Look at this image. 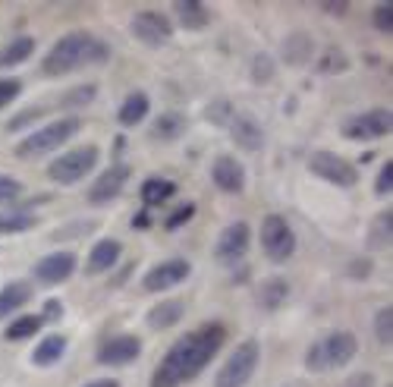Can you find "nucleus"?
Returning <instances> with one entry per match:
<instances>
[{"mask_svg": "<svg viewBox=\"0 0 393 387\" xmlns=\"http://www.w3.org/2000/svg\"><path fill=\"white\" fill-rule=\"evenodd\" d=\"M258 242H261V252L268 262L274 264H287L289 258L296 255V230L293 223L287 221L283 214H268L261 221V230H258Z\"/></svg>", "mask_w": 393, "mask_h": 387, "instance_id": "7", "label": "nucleus"}, {"mask_svg": "<svg viewBox=\"0 0 393 387\" xmlns=\"http://www.w3.org/2000/svg\"><path fill=\"white\" fill-rule=\"evenodd\" d=\"M375 337H378V343H384V346H390V340H393V309L390 305H384V309L375 312Z\"/></svg>", "mask_w": 393, "mask_h": 387, "instance_id": "37", "label": "nucleus"}, {"mask_svg": "<svg viewBox=\"0 0 393 387\" xmlns=\"http://www.w3.org/2000/svg\"><path fill=\"white\" fill-rule=\"evenodd\" d=\"M318 70L321 73H347L349 70V57L340 47H328V51L318 57Z\"/></svg>", "mask_w": 393, "mask_h": 387, "instance_id": "35", "label": "nucleus"}, {"mask_svg": "<svg viewBox=\"0 0 393 387\" xmlns=\"http://www.w3.org/2000/svg\"><path fill=\"white\" fill-rule=\"evenodd\" d=\"M223 346H227V324L201 321L199 328L186 331L167 346V352L151 371V387H182L195 381Z\"/></svg>", "mask_w": 393, "mask_h": 387, "instance_id": "1", "label": "nucleus"}, {"mask_svg": "<svg viewBox=\"0 0 393 387\" xmlns=\"http://www.w3.org/2000/svg\"><path fill=\"white\" fill-rule=\"evenodd\" d=\"M82 129V120L79 117H60V120H51L44 126H35L29 135L16 142L13 154L19 161H32V158H42V154H51V152H60L73 135Z\"/></svg>", "mask_w": 393, "mask_h": 387, "instance_id": "3", "label": "nucleus"}, {"mask_svg": "<svg viewBox=\"0 0 393 387\" xmlns=\"http://www.w3.org/2000/svg\"><path fill=\"white\" fill-rule=\"evenodd\" d=\"M375 384H378V378L371 375V371H356V375H349L340 387H375Z\"/></svg>", "mask_w": 393, "mask_h": 387, "instance_id": "45", "label": "nucleus"}, {"mask_svg": "<svg viewBox=\"0 0 393 387\" xmlns=\"http://www.w3.org/2000/svg\"><path fill=\"white\" fill-rule=\"evenodd\" d=\"M23 183L16 180V176L10 173H0V202H10V205H16V199L23 195Z\"/></svg>", "mask_w": 393, "mask_h": 387, "instance_id": "41", "label": "nucleus"}, {"mask_svg": "<svg viewBox=\"0 0 393 387\" xmlns=\"http://www.w3.org/2000/svg\"><path fill=\"white\" fill-rule=\"evenodd\" d=\"M139 356H142V340L135 334L104 337L98 346V352H94L98 365H104V369H126V365H132Z\"/></svg>", "mask_w": 393, "mask_h": 387, "instance_id": "13", "label": "nucleus"}, {"mask_svg": "<svg viewBox=\"0 0 393 387\" xmlns=\"http://www.w3.org/2000/svg\"><path fill=\"white\" fill-rule=\"evenodd\" d=\"M390 129H393L390 107H368V111H358L343 120L340 135L349 142H375V139L390 135Z\"/></svg>", "mask_w": 393, "mask_h": 387, "instance_id": "8", "label": "nucleus"}, {"mask_svg": "<svg viewBox=\"0 0 393 387\" xmlns=\"http://www.w3.org/2000/svg\"><path fill=\"white\" fill-rule=\"evenodd\" d=\"M258 362H261V343L249 337L223 359V365L214 375V387H249V381L258 371Z\"/></svg>", "mask_w": 393, "mask_h": 387, "instance_id": "5", "label": "nucleus"}, {"mask_svg": "<svg viewBox=\"0 0 393 387\" xmlns=\"http://www.w3.org/2000/svg\"><path fill=\"white\" fill-rule=\"evenodd\" d=\"M249 246H252V227H249L246 221L227 223V227L220 230L218 242H214V262L236 268V264L249 255Z\"/></svg>", "mask_w": 393, "mask_h": 387, "instance_id": "11", "label": "nucleus"}, {"mask_svg": "<svg viewBox=\"0 0 393 387\" xmlns=\"http://www.w3.org/2000/svg\"><path fill=\"white\" fill-rule=\"evenodd\" d=\"M130 223H132V230H148L151 227V211H148V208H139Z\"/></svg>", "mask_w": 393, "mask_h": 387, "instance_id": "46", "label": "nucleus"}, {"mask_svg": "<svg viewBox=\"0 0 393 387\" xmlns=\"http://www.w3.org/2000/svg\"><path fill=\"white\" fill-rule=\"evenodd\" d=\"M120 255H123V242L113 240V236H104V240H98L92 249H88L85 255V274H104V271H111L113 264L120 262Z\"/></svg>", "mask_w": 393, "mask_h": 387, "instance_id": "18", "label": "nucleus"}, {"mask_svg": "<svg viewBox=\"0 0 393 387\" xmlns=\"http://www.w3.org/2000/svg\"><path fill=\"white\" fill-rule=\"evenodd\" d=\"M35 223H38L35 211H19V208H6V211H0V236L29 233V230H35Z\"/></svg>", "mask_w": 393, "mask_h": 387, "instance_id": "30", "label": "nucleus"}, {"mask_svg": "<svg viewBox=\"0 0 393 387\" xmlns=\"http://www.w3.org/2000/svg\"><path fill=\"white\" fill-rule=\"evenodd\" d=\"M98 161H101L98 145L70 148V152L57 154V158L47 164V180H54L57 186H76V183H82L85 176L98 167Z\"/></svg>", "mask_w": 393, "mask_h": 387, "instance_id": "6", "label": "nucleus"}, {"mask_svg": "<svg viewBox=\"0 0 393 387\" xmlns=\"http://www.w3.org/2000/svg\"><path fill=\"white\" fill-rule=\"evenodd\" d=\"M371 271H375V264H371V258L368 255H356L349 262V268H347V274L352 277V281H365V277H371Z\"/></svg>", "mask_w": 393, "mask_h": 387, "instance_id": "42", "label": "nucleus"}, {"mask_svg": "<svg viewBox=\"0 0 393 387\" xmlns=\"http://www.w3.org/2000/svg\"><path fill=\"white\" fill-rule=\"evenodd\" d=\"M82 387H120L117 378H92V381H85Z\"/></svg>", "mask_w": 393, "mask_h": 387, "instance_id": "48", "label": "nucleus"}, {"mask_svg": "<svg viewBox=\"0 0 393 387\" xmlns=\"http://www.w3.org/2000/svg\"><path fill=\"white\" fill-rule=\"evenodd\" d=\"M287 300H289V281L280 274L264 277L258 283V290H255V302H258V309H264V312H277Z\"/></svg>", "mask_w": 393, "mask_h": 387, "instance_id": "24", "label": "nucleus"}, {"mask_svg": "<svg viewBox=\"0 0 393 387\" xmlns=\"http://www.w3.org/2000/svg\"><path fill=\"white\" fill-rule=\"evenodd\" d=\"M44 328L42 315H16L4 331V340L6 343H23V340H32L38 331Z\"/></svg>", "mask_w": 393, "mask_h": 387, "instance_id": "29", "label": "nucleus"}, {"mask_svg": "<svg viewBox=\"0 0 393 387\" xmlns=\"http://www.w3.org/2000/svg\"><path fill=\"white\" fill-rule=\"evenodd\" d=\"M280 51H283V60H287L289 66H306V63H311V57H315V38H311L306 29H293L283 38Z\"/></svg>", "mask_w": 393, "mask_h": 387, "instance_id": "21", "label": "nucleus"}, {"mask_svg": "<svg viewBox=\"0 0 393 387\" xmlns=\"http://www.w3.org/2000/svg\"><path fill=\"white\" fill-rule=\"evenodd\" d=\"M42 117H44V107H25V111H19L16 117H10L6 129H10V133H19V129H35V123Z\"/></svg>", "mask_w": 393, "mask_h": 387, "instance_id": "38", "label": "nucleus"}, {"mask_svg": "<svg viewBox=\"0 0 393 387\" xmlns=\"http://www.w3.org/2000/svg\"><path fill=\"white\" fill-rule=\"evenodd\" d=\"M170 19H173V25H180L186 32H201L211 25V10L201 0H176Z\"/></svg>", "mask_w": 393, "mask_h": 387, "instance_id": "19", "label": "nucleus"}, {"mask_svg": "<svg viewBox=\"0 0 393 387\" xmlns=\"http://www.w3.org/2000/svg\"><path fill=\"white\" fill-rule=\"evenodd\" d=\"M107 60H111V47L101 42L98 35H92V32L76 29V32L60 35L51 44V51L42 57V73L51 79H63L70 73H79L94 63H107Z\"/></svg>", "mask_w": 393, "mask_h": 387, "instance_id": "2", "label": "nucleus"}, {"mask_svg": "<svg viewBox=\"0 0 393 387\" xmlns=\"http://www.w3.org/2000/svg\"><path fill=\"white\" fill-rule=\"evenodd\" d=\"M19 94H23V79H16V76L0 79V111H4V107H10Z\"/></svg>", "mask_w": 393, "mask_h": 387, "instance_id": "40", "label": "nucleus"}, {"mask_svg": "<svg viewBox=\"0 0 393 387\" xmlns=\"http://www.w3.org/2000/svg\"><path fill=\"white\" fill-rule=\"evenodd\" d=\"M79 262L73 252H47L42 255L35 264H32V277H35L38 283H44V287H57V283H66L73 274H76Z\"/></svg>", "mask_w": 393, "mask_h": 387, "instance_id": "15", "label": "nucleus"}, {"mask_svg": "<svg viewBox=\"0 0 393 387\" xmlns=\"http://www.w3.org/2000/svg\"><path fill=\"white\" fill-rule=\"evenodd\" d=\"M94 94H98V85H94V82L76 85V88H70V92H63L57 98V111H79V107L92 104Z\"/></svg>", "mask_w": 393, "mask_h": 387, "instance_id": "32", "label": "nucleus"}, {"mask_svg": "<svg viewBox=\"0 0 393 387\" xmlns=\"http://www.w3.org/2000/svg\"><path fill=\"white\" fill-rule=\"evenodd\" d=\"M38 315H42L44 324L60 321V318H63V302H60V300H47V302L42 305V312H38Z\"/></svg>", "mask_w": 393, "mask_h": 387, "instance_id": "44", "label": "nucleus"}, {"mask_svg": "<svg viewBox=\"0 0 393 387\" xmlns=\"http://www.w3.org/2000/svg\"><path fill=\"white\" fill-rule=\"evenodd\" d=\"M32 293H35V287H32L29 281H6L4 287H0V318H10V315H16L23 305H29Z\"/></svg>", "mask_w": 393, "mask_h": 387, "instance_id": "25", "label": "nucleus"}, {"mask_svg": "<svg viewBox=\"0 0 393 387\" xmlns=\"http://www.w3.org/2000/svg\"><path fill=\"white\" fill-rule=\"evenodd\" d=\"M390 189H393V161L387 158V161H384V164H381V171H378L375 192L384 199V195H390Z\"/></svg>", "mask_w": 393, "mask_h": 387, "instance_id": "43", "label": "nucleus"}, {"mask_svg": "<svg viewBox=\"0 0 393 387\" xmlns=\"http://www.w3.org/2000/svg\"><path fill=\"white\" fill-rule=\"evenodd\" d=\"M195 217V202H182V205H173L170 211L164 214V221H161V227L167 230V233H176L180 227H186L189 221Z\"/></svg>", "mask_w": 393, "mask_h": 387, "instance_id": "33", "label": "nucleus"}, {"mask_svg": "<svg viewBox=\"0 0 393 387\" xmlns=\"http://www.w3.org/2000/svg\"><path fill=\"white\" fill-rule=\"evenodd\" d=\"M35 54V38L32 35H19L10 44L0 47V70H13V66H23L32 60Z\"/></svg>", "mask_w": 393, "mask_h": 387, "instance_id": "28", "label": "nucleus"}, {"mask_svg": "<svg viewBox=\"0 0 393 387\" xmlns=\"http://www.w3.org/2000/svg\"><path fill=\"white\" fill-rule=\"evenodd\" d=\"M148 111H151V98H148L145 92H130L123 98V104H120V111H117V120H120V126H139L142 120L148 117Z\"/></svg>", "mask_w": 393, "mask_h": 387, "instance_id": "27", "label": "nucleus"}, {"mask_svg": "<svg viewBox=\"0 0 393 387\" xmlns=\"http://www.w3.org/2000/svg\"><path fill=\"white\" fill-rule=\"evenodd\" d=\"M66 350H70V340H66L63 334H47L38 340V346L32 350V365L35 369H54V365H60V359L66 356Z\"/></svg>", "mask_w": 393, "mask_h": 387, "instance_id": "22", "label": "nucleus"}, {"mask_svg": "<svg viewBox=\"0 0 393 387\" xmlns=\"http://www.w3.org/2000/svg\"><path fill=\"white\" fill-rule=\"evenodd\" d=\"M189 274H192V264H189L186 258H180V255L164 258V262L151 264V268L145 271V277H142V290H145V293H164V290L180 287Z\"/></svg>", "mask_w": 393, "mask_h": 387, "instance_id": "12", "label": "nucleus"}, {"mask_svg": "<svg viewBox=\"0 0 393 387\" xmlns=\"http://www.w3.org/2000/svg\"><path fill=\"white\" fill-rule=\"evenodd\" d=\"M390 227H393L390 208L387 211H378V217L371 221V230H368V249L371 252H384V249L390 246Z\"/></svg>", "mask_w": 393, "mask_h": 387, "instance_id": "31", "label": "nucleus"}, {"mask_svg": "<svg viewBox=\"0 0 393 387\" xmlns=\"http://www.w3.org/2000/svg\"><path fill=\"white\" fill-rule=\"evenodd\" d=\"M176 192H180V186H176L173 180H167V176H148L145 183L139 186V199H142V208H148V211H154V208L167 205L170 199H176Z\"/></svg>", "mask_w": 393, "mask_h": 387, "instance_id": "20", "label": "nucleus"}, {"mask_svg": "<svg viewBox=\"0 0 393 387\" xmlns=\"http://www.w3.org/2000/svg\"><path fill=\"white\" fill-rule=\"evenodd\" d=\"M182 318H186V302L182 300H164V302H158V305L148 309L145 324L151 331H170L182 321Z\"/></svg>", "mask_w": 393, "mask_h": 387, "instance_id": "23", "label": "nucleus"}, {"mask_svg": "<svg viewBox=\"0 0 393 387\" xmlns=\"http://www.w3.org/2000/svg\"><path fill=\"white\" fill-rule=\"evenodd\" d=\"M321 10L328 13V16H347L349 4H343V0H337V4H334V0H324V4H321Z\"/></svg>", "mask_w": 393, "mask_h": 387, "instance_id": "47", "label": "nucleus"}, {"mask_svg": "<svg viewBox=\"0 0 393 387\" xmlns=\"http://www.w3.org/2000/svg\"><path fill=\"white\" fill-rule=\"evenodd\" d=\"M211 183L227 195H239L246 189V167L233 154H218L211 161Z\"/></svg>", "mask_w": 393, "mask_h": 387, "instance_id": "17", "label": "nucleus"}, {"mask_svg": "<svg viewBox=\"0 0 393 387\" xmlns=\"http://www.w3.org/2000/svg\"><path fill=\"white\" fill-rule=\"evenodd\" d=\"M371 23H375V29L381 32V35H390L393 32V4H378L375 10H371Z\"/></svg>", "mask_w": 393, "mask_h": 387, "instance_id": "39", "label": "nucleus"}, {"mask_svg": "<svg viewBox=\"0 0 393 387\" xmlns=\"http://www.w3.org/2000/svg\"><path fill=\"white\" fill-rule=\"evenodd\" d=\"M233 113H236V107L230 104V101H223V98L220 101H211V104L205 107V120H208V123L223 126V129H227V123L233 120Z\"/></svg>", "mask_w": 393, "mask_h": 387, "instance_id": "36", "label": "nucleus"}, {"mask_svg": "<svg viewBox=\"0 0 393 387\" xmlns=\"http://www.w3.org/2000/svg\"><path fill=\"white\" fill-rule=\"evenodd\" d=\"M186 129H189V120L182 117L180 111H164V113H158L154 117V123H151V139L154 142H176V139H182L186 135Z\"/></svg>", "mask_w": 393, "mask_h": 387, "instance_id": "26", "label": "nucleus"}, {"mask_svg": "<svg viewBox=\"0 0 393 387\" xmlns=\"http://www.w3.org/2000/svg\"><path fill=\"white\" fill-rule=\"evenodd\" d=\"M358 356V340L352 331H330L318 337L306 350V369L308 371H334L347 369L352 359Z\"/></svg>", "mask_w": 393, "mask_h": 387, "instance_id": "4", "label": "nucleus"}, {"mask_svg": "<svg viewBox=\"0 0 393 387\" xmlns=\"http://www.w3.org/2000/svg\"><path fill=\"white\" fill-rule=\"evenodd\" d=\"M308 171L315 173L318 180L330 183V186H337V189H352L358 183V167L343 158V154L324 152V148L308 154Z\"/></svg>", "mask_w": 393, "mask_h": 387, "instance_id": "9", "label": "nucleus"}, {"mask_svg": "<svg viewBox=\"0 0 393 387\" xmlns=\"http://www.w3.org/2000/svg\"><path fill=\"white\" fill-rule=\"evenodd\" d=\"M227 135L233 139V145L239 148V152L246 154H255L264 148V126L258 120L252 117V113H233V120L227 123Z\"/></svg>", "mask_w": 393, "mask_h": 387, "instance_id": "16", "label": "nucleus"}, {"mask_svg": "<svg viewBox=\"0 0 393 387\" xmlns=\"http://www.w3.org/2000/svg\"><path fill=\"white\" fill-rule=\"evenodd\" d=\"M130 176H132V167L123 164V161L101 171L98 180H92V186H88V205H111L113 199H120Z\"/></svg>", "mask_w": 393, "mask_h": 387, "instance_id": "14", "label": "nucleus"}, {"mask_svg": "<svg viewBox=\"0 0 393 387\" xmlns=\"http://www.w3.org/2000/svg\"><path fill=\"white\" fill-rule=\"evenodd\" d=\"M130 32L135 42H142L145 47H164L173 38L176 25H173L170 13H164V10H139L130 19Z\"/></svg>", "mask_w": 393, "mask_h": 387, "instance_id": "10", "label": "nucleus"}, {"mask_svg": "<svg viewBox=\"0 0 393 387\" xmlns=\"http://www.w3.org/2000/svg\"><path fill=\"white\" fill-rule=\"evenodd\" d=\"M249 70H252V79L258 85H268V82H274V76H277V60L270 57V54H255L252 57V66H249Z\"/></svg>", "mask_w": 393, "mask_h": 387, "instance_id": "34", "label": "nucleus"}]
</instances>
